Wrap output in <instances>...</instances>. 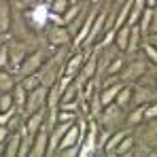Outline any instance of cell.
Wrapping results in <instances>:
<instances>
[{
  "label": "cell",
  "instance_id": "obj_1",
  "mask_svg": "<svg viewBox=\"0 0 157 157\" xmlns=\"http://www.w3.org/2000/svg\"><path fill=\"white\" fill-rule=\"evenodd\" d=\"M49 15H51V9H49L47 2H40V4L28 9L26 13H24L28 26L32 28V30H36V32H40L43 28H47V24H49Z\"/></svg>",
  "mask_w": 157,
  "mask_h": 157
},
{
  "label": "cell",
  "instance_id": "obj_2",
  "mask_svg": "<svg viewBox=\"0 0 157 157\" xmlns=\"http://www.w3.org/2000/svg\"><path fill=\"white\" fill-rule=\"evenodd\" d=\"M47 94H49V87L47 85H38L36 89L28 91V100H26V115H32L40 108H47Z\"/></svg>",
  "mask_w": 157,
  "mask_h": 157
},
{
  "label": "cell",
  "instance_id": "obj_3",
  "mask_svg": "<svg viewBox=\"0 0 157 157\" xmlns=\"http://www.w3.org/2000/svg\"><path fill=\"white\" fill-rule=\"evenodd\" d=\"M45 62H47V53L43 51V49H38V51H34L32 55H26V59L21 62V66H19L17 72H19L21 77L34 75V72H40L43 66H45Z\"/></svg>",
  "mask_w": 157,
  "mask_h": 157
},
{
  "label": "cell",
  "instance_id": "obj_4",
  "mask_svg": "<svg viewBox=\"0 0 157 157\" xmlns=\"http://www.w3.org/2000/svg\"><path fill=\"white\" fill-rule=\"evenodd\" d=\"M147 66H149V64H147L144 59H134V62H130L128 66H123V68H121L119 78H121L123 83H136L138 78L144 77Z\"/></svg>",
  "mask_w": 157,
  "mask_h": 157
},
{
  "label": "cell",
  "instance_id": "obj_5",
  "mask_svg": "<svg viewBox=\"0 0 157 157\" xmlns=\"http://www.w3.org/2000/svg\"><path fill=\"white\" fill-rule=\"evenodd\" d=\"M96 151H98V128H96V123L91 121L89 128H87L85 138H83V142H81V147H78V155L89 157V155H94Z\"/></svg>",
  "mask_w": 157,
  "mask_h": 157
},
{
  "label": "cell",
  "instance_id": "obj_6",
  "mask_svg": "<svg viewBox=\"0 0 157 157\" xmlns=\"http://www.w3.org/2000/svg\"><path fill=\"white\" fill-rule=\"evenodd\" d=\"M96 75H98V55H96V51H94V53L87 55L85 64L81 66V70H78V75H77V83L83 87L87 81L96 78Z\"/></svg>",
  "mask_w": 157,
  "mask_h": 157
},
{
  "label": "cell",
  "instance_id": "obj_7",
  "mask_svg": "<svg viewBox=\"0 0 157 157\" xmlns=\"http://www.w3.org/2000/svg\"><path fill=\"white\" fill-rule=\"evenodd\" d=\"M98 119H100V123L104 125V128H108V130H115L117 128V123L121 121V106L119 104H106L104 108H102V113L98 115Z\"/></svg>",
  "mask_w": 157,
  "mask_h": 157
},
{
  "label": "cell",
  "instance_id": "obj_8",
  "mask_svg": "<svg viewBox=\"0 0 157 157\" xmlns=\"http://www.w3.org/2000/svg\"><path fill=\"white\" fill-rule=\"evenodd\" d=\"M49 128L47 125H43L40 130H38V134L34 136V140H32V151H30V155L34 157H43L49 153Z\"/></svg>",
  "mask_w": 157,
  "mask_h": 157
},
{
  "label": "cell",
  "instance_id": "obj_9",
  "mask_svg": "<svg viewBox=\"0 0 157 157\" xmlns=\"http://www.w3.org/2000/svg\"><path fill=\"white\" fill-rule=\"evenodd\" d=\"M91 51H78L75 53L72 57H68L66 59V64H64V68H62V72H59V77H75L77 78L78 70H81V66L85 64V59H87V55H89Z\"/></svg>",
  "mask_w": 157,
  "mask_h": 157
},
{
  "label": "cell",
  "instance_id": "obj_10",
  "mask_svg": "<svg viewBox=\"0 0 157 157\" xmlns=\"http://www.w3.org/2000/svg\"><path fill=\"white\" fill-rule=\"evenodd\" d=\"M47 40L51 43L53 47H64V45L70 43V32H68V28L62 26V24H53L47 30Z\"/></svg>",
  "mask_w": 157,
  "mask_h": 157
},
{
  "label": "cell",
  "instance_id": "obj_11",
  "mask_svg": "<svg viewBox=\"0 0 157 157\" xmlns=\"http://www.w3.org/2000/svg\"><path fill=\"white\" fill-rule=\"evenodd\" d=\"M106 19H108V11H100L98 15H96V21H94V26H91V32H89V36H87V40L83 43L85 47H91L96 40H98V34H102V30L106 28Z\"/></svg>",
  "mask_w": 157,
  "mask_h": 157
},
{
  "label": "cell",
  "instance_id": "obj_12",
  "mask_svg": "<svg viewBox=\"0 0 157 157\" xmlns=\"http://www.w3.org/2000/svg\"><path fill=\"white\" fill-rule=\"evenodd\" d=\"M45 119H47V110L45 108H40V110H36V113H32V115H28V121L24 123V128L28 130V134L34 138L38 130L45 125Z\"/></svg>",
  "mask_w": 157,
  "mask_h": 157
},
{
  "label": "cell",
  "instance_id": "obj_13",
  "mask_svg": "<svg viewBox=\"0 0 157 157\" xmlns=\"http://www.w3.org/2000/svg\"><path fill=\"white\" fill-rule=\"evenodd\" d=\"M155 98H157L155 91H151V89H149V87H144V85H138V87H134L132 104H134V106H147V104H151Z\"/></svg>",
  "mask_w": 157,
  "mask_h": 157
},
{
  "label": "cell",
  "instance_id": "obj_14",
  "mask_svg": "<svg viewBox=\"0 0 157 157\" xmlns=\"http://www.w3.org/2000/svg\"><path fill=\"white\" fill-rule=\"evenodd\" d=\"M24 59H26V47L21 43H11L9 45V66H13L17 72Z\"/></svg>",
  "mask_w": 157,
  "mask_h": 157
},
{
  "label": "cell",
  "instance_id": "obj_15",
  "mask_svg": "<svg viewBox=\"0 0 157 157\" xmlns=\"http://www.w3.org/2000/svg\"><path fill=\"white\" fill-rule=\"evenodd\" d=\"M75 144L81 147V128H78V123H72V125L66 130L64 138H62V142H59V147H57V151L68 149V147H75Z\"/></svg>",
  "mask_w": 157,
  "mask_h": 157
},
{
  "label": "cell",
  "instance_id": "obj_16",
  "mask_svg": "<svg viewBox=\"0 0 157 157\" xmlns=\"http://www.w3.org/2000/svg\"><path fill=\"white\" fill-rule=\"evenodd\" d=\"M96 15H98V11H91V13L85 17L83 28L77 32V38H75V45H77V47H83V43L87 40V36H89V32H91V26H94V21H96Z\"/></svg>",
  "mask_w": 157,
  "mask_h": 157
},
{
  "label": "cell",
  "instance_id": "obj_17",
  "mask_svg": "<svg viewBox=\"0 0 157 157\" xmlns=\"http://www.w3.org/2000/svg\"><path fill=\"white\" fill-rule=\"evenodd\" d=\"M19 147H21V130H17L13 136H9L4 140V157L19 155Z\"/></svg>",
  "mask_w": 157,
  "mask_h": 157
},
{
  "label": "cell",
  "instance_id": "obj_18",
  "mask_svg": "<svg viewBox=\"0 0 157 157\" xmlns=\"http://www.w3.org/2000/svg\"><path fill=\"white\" fill-rule=\"evenodd\" d=\"M121 87H123V81L102 87V91H100V100H102V104H104V106L106 104H113V102H115V98H117V94L121 91Z\"/></svg>",
  "mask_w": 157,
  "mask_h": 157
},
{
  "label": "cell",
  "instance_id": "obj_19",
  "mask_svg": "<svg viewBox=\"0 0 157 157\" xmlns=\"http://www.w3.org/2000/svg\"><path fill=\"white\" fill-rule=\"evenodd\" d=\"M115 30H117V34H115V47H117L119 51H125V49H128V43H130V30H132V26H130V24H125V26L115 28Z\"/></svg>",
  "mask_w": 157,
  "mask_h": 157
},
{
  "label": "cell",
  "instance_id": "obj_20",
  "mask_svg": "<svg viewBox=\"0 0 157 157\" xmlns=\"http://www.w3.org/2000/svg\"><path fill=\"white\" fill-rule=\"evenodd\" d=\"M128 134H130L128 130H117V132H113V134H110V138H108V142H106V147H104V153H106V155H115L117 147L121 144V140H123Z\"/></svg>",
  "mask_w": 157,
  "mask_h": 157
},
{
  "label": "cell",
  "instance_id": "obj_21",
  "mask_svg": "<svg viewBox=\"0 0 157 157\" xmlns=\"http://www.w3.org/2000/svg\"><path fill=\"white\" fill-rule=\"evenodd\" d=\"M11 30V6L9 2H0V34H6Z\"/></svg>",
  "mask_w": 157,
  "mask_h": 157
},
{
  "label": "cell",
  "instance_id": "obj_22",
  "mask_svg": "<svg viewBox=\"0 0 157 157\" xmlns=\"http://www.w3.org/2000/svg\"><path fill=\"white\" fill-rule=\"evenodd\" d=\"M59 100H62V87L59 83L49 85V94H47V108H59Z\"/></svg>",
  "mask_w": 157,
  "mask_h": 157
},
{
  "label": "cell",
  "instance_id": "obj_23",
  "mask_svg": "<svg viewBox=\"0 0 157 157\" xmlns=\"http://www.w3.org/2000/svg\"><path fill=\"white\" fill-rule=\"evenodd\" d=\"M140 38H142V30H140V26L138 24H134L130 30V43H128V49H125V53H134L138 47H140Z\"/></svg>",
  "mask_w": 157,
  "mask_h": 157
},
{
  "label": "cell",
  "instance_id": "obj_24",
  "mask_svg": "<svg viewBox=\"0 0 157 157\" xmlns=\"http://www.w3.org/2000/svg\"><path fill=\"white\" fill-rule=\"evenodd\" d=\"M153 19H155V11H153V6H147V11L142 13V17H140V21H138V26H140V30H142V36L149 34Z\"/></svg>",
  "mask_w": 157,
  "mask_h": 157
},
{
  "label": "cell",
  "instance_id": "obj_25",
  "mask_svg": "<svg viewBox=\"0 0 157 157\" xmlns=\"http://www.w3.org/2000/svg\"><path fill=\"white\" fill-rule=\"evenodd\" d=\"M21 85L26 87L28 91H32L38 85H43V70L40 72H34V75H28V77H21Z\"/></svg>",
  "mask_w": 157,
  "mask_h": 157
},
{
  "label": "cell",
  "instance_id": "obj_26",
  "mask_svg": "<svg viewBox=\"0 0 157 157\" xmlns=\"http://www.w3.org/2000/svg\"><path fill=\"white\" fill-rule=\"evenodd\" d=\"M13 98H15V106H17V108H24V106H26L28 89L21 85V83H17V85L13 87Z\"/></svg>",
  "mask_w": 157,
  "mask_h": 157
},
{
  "label": "cell",
  "instance_id": "obj_27",
  "mask_svg": "<svg viewBox=\"0 0 157 157\" xmlns=\"http://www.w3.org/2000/svg\"><path fill=\"white\" fill-rule=\"evenodd\" d=\"M21 130V147H19V157H26V155H30V151H32V136L28 134V130L26 128H19Z\"/></svg>",
  "mask_w": 157,
  "mask_h": 157
},
{
  "label": "cell",
  "instance_id": "obj_28",
  "mask_svg": "<svg viewBox=\"0 0 157 157\" xmlns=\"http://www.w3.org/2000/svg\"><path fill=\"white\" fill-rule=\"evenodd\" d=\"M132 94H134V89L132 87H121V91L117 94V98H115V104H119L121 108H125L128 104H132Z\"/></svg>",
  "mask_w": 157,
  "mask_h": 157
},
{
  "label": "cell",
  "instance_id": "obj_29",
  "mask_svg": "<svg viewBox=\"0 0 157 157\" xmlns=\"http://www.w3.org/2000/svg\"><path fill=\"white\" fill-rule=\"evenodd\" d=\"M15 85H17V83H15L13 75L6 72L4 68H0V91H11Z\"/></svg>",
  "mask_w": 157,
  "mask_h": 157
},
{
  "label": "cell",
  "instance_id": "obj_30",
  "mask_svg": "<svg viewBox=\"0 0 157 157\" xmlns=\"http://www.w3.org/2000/svg\"><path fill=\"white\" fill-rule=\"evenodd\" d=\"M144 121V106H136L134 110H132L130 115H128V125H138V123H142Z\"/></svg>",
  "mask_w": 157,
  "mask_h": 157
},
{
  "label": "cell",
  "instance_id": "obj_31",
  "mask_svg": "<svg viewBox=\"0 0 157 157\" xmlns=\"http://www.w3.org/2000/svg\"><path fill=\"white\" fill-rule=\"evenodd\" d=\"M132 151H134V138H132L130 134L121 140V144L117 147V151H115V155H130Z\"/></svg>",
  "mask_w": 157,
  "mask_h": 157
},
{
  "label": "cell",
  "instance_id": "obj_32",
  "mask_svg": "<svg viewBox=\"0 0 157 157\" xmlns=\"http://www.w3.org/2000/svg\"><path fill=\"white\" fill-rule=\"evenodd\" d=\"M70 4H72V0H53L51 4H49V9H51V13H55V15H64Z\"/></svg>",
  "mask_w": 157,
  "mask_h": 157
},
{
  "label": "cell",
  "instance_id": "obj_33",
  "mask_svg": "<svg viewBox=\"0 0 157 157\" xmlns=\"http://www.w3.org/2000/svg\"><path fill=\"white\" fill-rule=\"evenodd\" d=\"M78 11H81V9H78L77 4H70L68 11L62 15V26H68V24H72L75 19H78Z\"/></svg>",
  "mask_w": 157,
  "mask_h": 157
},
{
  "label": "cell",
  "instance_id": "obj_34",
  "mask_svg": "<svg viewBox=\"0 0 157 157\" xmlns=\"http://www.w3.org/2000/svg\"><path fill=\"white\" fill-rule=\"evenodd\" d=\"M89 102H91V104H89V110H91V115H94V117H98V115L102 113V108H104L102 100H100V91H94Z\"/></svg>",
  "mask_w": 157,
  "mask_h": 157
},
{
  "label": "cell",
  "instance_id": "obj_35",
  "mask_svg": "<svg viewBox=\"0 0 157 157\" xmlns=\"http://www.w3.org/2000/svg\"><path fill=\"white\" fill-rule=\"evenodd\" d=\"M11 108H17V106H15V98H13V94L2 91V96H0V113L11 110Z\"/></svg>",
  "mask_w": 157,
  "mask_h": 157
},
{
  "label": "cell",
  "instance_id": "obj_36",
  "mask_svg": "<svg viewBox=\"0 0 157 157\" xmlns=\"http://www.w3.org/2000/svg\"><path fill=\"white\" fill-rule=\"evenodd\" d=\"M77 121V113L75 110H57V123H75Z\"/></svg>",
  "mask_w": 157,
  "mask_h": 157
},
{
  "label": "cell",
  "instance_id": "obj_37",
  "mask_svg": "<svg viewBox=\"0 0 157 157\" xmlns=\"http://www.w3.org/2000/svg\"><path fill=\"white\" fill-rule=\"evenodd\" d=\"M121 68H123V59H121V57H115V59L106 66V72H104V75H119V72H121Z\"/></svg>",
  "mask_w": 157,
  "mask_h": 157
},
{
  "label": "cell",
  "instance_id": "obj_38",
  "mask_svg": "<svg viewBox=\"0 0 157 157\" xmlns=\"http://www.w3.org/2000/svg\"><path fill=\"white\" fill-rule=\"evenodd\" d=\"M157 119V100L144 106V121H155Z\"/></svg>",
  "mask_w": 157,
  "mask_h": 157
},
{
  "label": "cell",
  "instance_id": "obj_39",
  "mask_svg": "<svg viewBox=\"0 0 157 157\" xmlns=\"http://www.w3.org/2000/svg\"><path fill=\"white\" fill-rule=\"evenodd\" d=\"M147 144L153 147V149H157V121H155V125L147 132Z\"/></svg>",
  "mask_w": 157,
  "mask_h": 157
},
{
  "label": "cell",
  "instance_id": "obj_40",
  "mask_svg": "<svg viewBox=\"0 0 157 157\" xmlns=\"http://www.w3.org/2000/svg\"><path fill=\"white\" fill-rule=\"evenodd\" d=\"M110 134H113V130H108V128H104L102 136L98 134V151H104V147H106V142H108V138H110Z\"/></svg>",
  "mask_w": 157,
  "mask_h": 157
},
{
  "label": "cell",
  "instance_id": "obj_41",
  "mask_svg": "<svg viewBox=\"0 0 157 157\" xmlns=\"http://www.w3.org/2000/svg\"><path fill=\"white\" fill-rule=\"evenodd\" d=\"M9 66V45H0V68Z\"/></svg>",
  "mask_w": 157,
  "mask_h": 157
},
{
  "label": "cell",
  "instance_id": "obj_42",
  "mask_svg": "<svg viewBox=\"0 0 157 157\" xmlns=\"http://www.w3.org/2000/svg\"><path fill=\"white\" fill-rule=\"evenodd\" d=\"M144 53H147V57L157 66V47L155 45H144Z\"/></svg>",
  "mask_w": 157,
  "mask_h": 157
},
{
  "label": "cell",
  "instance_id": "obj_43",
  "mask_svg": "<svg viewBox=\"0 0 157 157\" xmlns=\"http://www.w3.org/2000/svg\"><path fill=\"white\" fill-rule=\"evenodd\" d=\"M15 117V108H11V110H4V113H0V123L2 125H9V121Z\"/></svg>",
  "mask_w": 157,
  "mask_h": 157
},
{
  "label": "cell",
  "instance_id": "obj_44",
  "mask_svg": "<svg viewBox=\"0 0 157 157\" xmlns=\"http://www.w3.org/2000/svg\"><path fill=\"white\" fill-rule=\"evenodd\" d=\"M59 155H66V157H77L78 155V144L75 147H68V149H62V151H57Z\"/></svg>",
  "mask_w": 157,
  "mask_h": 157
},
{
  "label": "cell",
  "instance_id": "obj_45",
  "mask_svg": "<svg viewBox=\"0 0 157 157\" xmlns=\"http://www.w3.org/2000/svg\"><path fill=\"white\" fill-rule=\"evenodd\" d=\"M59 108H62V110H75V113H77V108H78V102H77V100H68V102H59Z\"/></svg>",
  "mask_w": 157,
  "mask_h": 157
},
{
  "label": "cell",
  "instance_id": "obj_46",
  "mask_svg": "<svg viewBox=\"0 0 157 157\" xmlns=\"http://www.w3.org/2000/svg\"><path fill=\"white\" fill-rule=\"evenodd\" d=\"M9 138V125H2L0 123V142H4Z\"/></svg>",
  "mask_w": 157,
  "mask_h": 157
},
{
  "label": "cell",
  "instance_id": "obj_47",
  "mask_svg": "<svg viewBox=\"0 0 157 157\" xmlns=\"http://www.w3.org/2000/svg\"><path fill=\"white\" fill-rule=\"evenodd\" d=\"M0 155H4V142H0Z\"/></svg>",
  "mask_w": 157,
  "mask_h": 157
},
{
  "label": "cell",
  "instance_id": "obj_48",
  "mask_svg": "<svg viewBox=\"0 0 157 157\" xmlns=\"http://www.w3.org/2000/svg\"><path fill=\"white\" fill-rule=\"evenodd\" d=\"M43 2H47V4H51V2H53V0H43Z\"/></svg>",
  "mask_w": 157,
  "mask_h": 157
},
{
  "label": "cell",
  "instance_id": "obj_49",
  "mask_svg": "<svg viewBox=\"0 0 157 157\" xmlns=\"http://www.w3.org/2000/svg\"><path fill=\"white\" fill-rule=\"evenodd\" d=\"M155 121H157V119H155Z\"/></svg>",
  "mask_w": 157,
  "mask_h": 157
},
{
  "label": "cell",
  "instance_id": "obj_50",
  "mask_svg": "<svg viewBox=\"0 0 157 157\" xmlns=\"http://www.w3.org/2000/svg\"><path fill=\"white\" fill-rule=\"evenodd\" d=\"M155 85H157V83H155Z\"/></svg>",
  "mask_w": 157,
  "mask_h": 157
}]
</instances>
